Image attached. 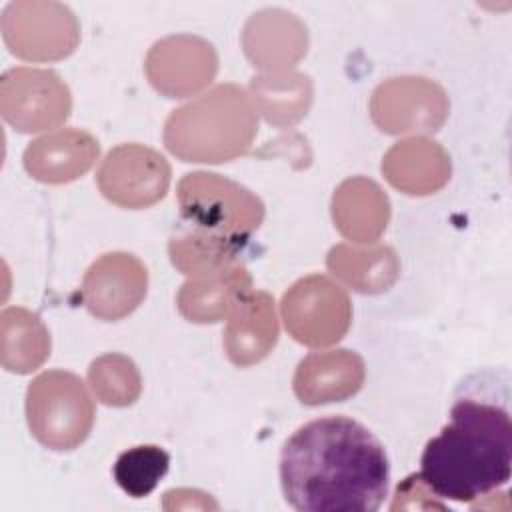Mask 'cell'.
Segmentation results:
<instances>
[{
  "label": "cell",
  "instance_id": "5",
  "mask_svg": "<svg viewBox=\"0 0 512 512\" xmlns=\"http://www.w3.org/2000/svg\"><path fill=\"white\" fill-rule=\"evenodd\" d=\"M170 468V454L156 444L124 450L114 462L116 484L132 498L148 496Z\"/></svg>",
  "mask_w": 512,
  "mask_h": 512
},
{
  "label": "cell",
  "instance_id": "2",
  "mask_svg": "<svg viewBox=\"0 0 512 512\" xmlns=\"http://www.w3.org/2000/svg\"><path fill=\"white\" fill-rule=\"evenodd\" d=\"M512 422L506 408L460 398L450 422L430 438L420 458V480L436 498L472 502L510 480Z\"/></svg>",
  "mask_w": 512,
  "mask_h": 512
},
{
  "label": "cell",
  "instance_id": "3",
  "mask_svg": "<svg viewBox=\"0 0 512 512\" xmlns=\"http://www.w3.org/2000/svg\"><path fill=\"white\" fill-rule=\"evenodd\" d=\"M26 414L32 434L52 450L82 444L94 422V404L72 372L40 374L28 388Z\"/></svg>",
  "mask_w": 512,
  "mask_h": 512
},
{
  "label": "cell",
  "instance_id": "1",
  "mask_svg": "<svg viewBox=\"0 0 512 512\" xmlns=\"http://www.w3.org/2000/svg\"><path fill=\"white\" fill-rule=\"evenodd\" d=\"M388 482L384 446L348 416L306 422L280 452L282 492L300 512H374L388 496Z\"/></svg>",
  "mask_w": 512,
  "mask_h": 512
},
{
  "label": "cell",
  "instance_id": "4",
  "mask_svg": "<svg viewBox=\"0 0 512 512\" xmlns=\"http://www.w3.org/2000/svg\"><path fill=\"white\" fill-rule=\"evenodd\" d=\"M84 302L104 320L130 314L146 294V268L132 254H106L92 264L84 278Z\"/></svg>",
  "mask_w": 512,
  "mask_h": 512
}]
</instances>
